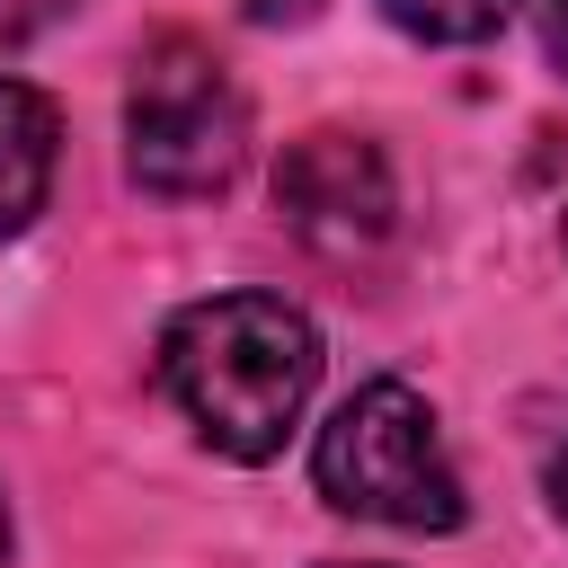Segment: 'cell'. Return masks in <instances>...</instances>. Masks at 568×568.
<instances>
[{
  "mask_svg": "<svg viewBox=\"0 0 568 568\" xmlns=\"http://www.w3.org/2000/svg\"><path fill=\"white\" fill-rule=\"evenodd\" d=\"M160 382L213 453L266 462V453H284V435L311 408L320 328L275 293H213V302H186L169 320Z\"/></svg>",
  "mask_w": 568,
  "mask_h": 568,
  "instance_id": "6da1fadb",
  "label": "cell"
},
{
  "mask_svg": "<svg viewBox=\"0 0 568 568\" xmlns=\"http://www.w3.org/2000/svg\"><path fill=\"white\" fill-rule=\"evenodd\" d=\"M311 479L337 515L390 524V532H453L462 524V470L435 435V408L408 382H364L320 426Z\"/></svg>",
  "mask_w": 568,
  "mask_h": 568,
  "instance_id": "7a4b0ae2",
  "label": "cell"
},
{
  "mask_svg": "<svg viewBox=\"0 0 568 568\" xmlns=\"http://www.w3.org/2000/svg\"><path fill=\"white\" fill-rule=\"evenodd\" d=\"M124 160L151 195H222L248 160V98L195 36H151L124 89Z\"/></svg>",
  "mask_w": 568,
  "mask_h": 568,
  "instance_id": "3957f363",
  "label": "cell"
},
{
  "mask_svg": "<svg viewBox=\"0 0 568 568\" xmlns=\"http://www.w3.org/2000/svg\"><path fill=\"white\" fill-rule=\"evenodd\" d=\"M275 204H284L293 240L320 248V257H364V248H382V240H390V213H399L390 160H382L364 133H337V124H320V133H302V142L284 151Z\"/></svg>",
  "mask_w": 568,
  "mask_h": 568,
  "instance_id": "277c9868",
  "label": "cell"
},
{
  "mask_svg": "<svg viewBox=\"0 0 568 568\" xmlns=\"http://www.w3.org/2000/svg\"><path fill=\"white\" fill-rule=\"evenodd\" d=\"M53 106L0 71V240H18L36 213H44V186H53Z\"/></svg>",
  "mask_w": 568,
  "mask_h": 568,
  "instance_id": "5b68a950",
  "label": "cell"
},
{
  "mask_svg": "<svg viewBox=\"0 0 568 568\" xmlns=\"http://www.w3.org/2000/svg\"><path fill=\"white\" fill-rule=\"evenodd\" d=\"M382 9H390V27H408L426 44H479V36L506 27L515 0H382Z\"/></svg>",
  "mask_w": 568,
  "mask_h": 568,
  "instance_id": "8992f818",
  "label": "cell"
},
{
  "mask_svg": "<svg viewBox=\"0 0 568 568\" xmlns=\"http://www.w3.org/2000/svg\"><path fill=\"white\" fill-rule=\"evenodd\" d=\"M71 0H0V53H18V44H36L53 18H62Z\"/></svg>",
  "mask_w": 568,
  "mask_h": 568,
  "instance_id": "52a82bcc",
  "label": "cell"
},
{
  "mask_svg": "<svg viewBox=\"0 0 568 568\" xmlns=\"http://www.w3.org/2000/svg\"><path fill=\"white\" fill-rule=\"evenodd\" d=\"M532 27H541V53H550L559 80H568V0H532Z\"/></svg>",
  "mask_w": 568,
  "mask_h": 568,
  "instance_id": "ba28073f",
  "label": "cell"
},
{
  "mask_svg": "<svg viewBox=\"0 0 568 568\" xmlns=\"http://www.w3.org/2000/svg\"><path fill=\"white\" fill-rule=\"evenodd\" d=\"M240 9H248L257 27H302V18L320 9V0H240Z\"/></svg>",
  "mask_w": 568,
  "mask_h": 568,
  "instance_id": "9c48e42d",
  "label": "cell"
},
{
  "mask_svg": "<svg viewBox=\"0 0 568 568\" xmlns=\"http://www.w3.org/2000/svg\"><path fill=\"white\" fill-rule=\"evenodd\" d=\"M550 506L568 515V444H559V462H550Z\"/></svg>",
  "mask_w": 568,
  "mask_h": 568,
  "instance_id": "30bf717a",
  "label": "cell"
},
{
  "mask_svg": "<svg viewBox=\"0 0 568 568\" xmlns=\"http://www.w3.org/2000/svg\"><path fill=\"white\" fill-rule=\"evenodd\" d=\"M0 559H9V506H0Z\"/></svg>",
  "mask_w": 568,
  "mask_h": 568,
  "instance_id": "8fae6325",
  "label": "cell"
}]
</instances>
